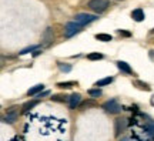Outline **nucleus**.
<instances>
[{
	"label": "nucleus",
	"instance_id": "f257e3e1",
	"mask_svg": "<svg viewBox=\"0 0 154 141\" xmlns=\"http://www.w3.org/2000/svg\"><path fill=\"white\" fill-rule=\"evenodd\" d=\"M110 0H90L87 3V7L94 13H103L110 7Z\"/></svg>",
	"mask_w": 154,
	"mask_h": 141
},
{
	"label": "nucleus",
	"instance_id": "f03ea898",
	"mask_svg": "<svg viewBox=\"0 0 154 141\" xmlns=\"http://www.w3.org/2000/svg\"><path fill=\"white\" fill-rule=\"evenodd\" d=\"M99 17L96 16V14H87V13H79L74 16V22L79 23L80 26H86L88 23H93L96 22Z\"/></svg>",
	"mask_w": 154,
	"mask_h": 141
},
{
	"label": "nucleus",
	"instance_id": "7ed1b4c3",
	"mask_svg": "<svg viewBox=\"0 0 154 141\" xmlns=\"http://www.w3.org/2000/svg\"><path fill=\"white\" fill-rule=\"evenodd\" d=\"M101 107H103L107 113H110V114H119L121 111V106H120V103H119L116 98H111V100H109V101H106Z\"/></svg>",
	"mask_w": 154,
	"mask_h": 141
},
{
	"label": "nucleus",
	"instance_id": "20e7f679",
	"mask_svg": "<svg viewBox=\"0 0 154 141\" xmlns=\"http://www.w3.org/2000/svg\"><path fill=\"white\" fill-rule=\"evenodd\" d=\"M17 117H19V106H11V107H9L7 111H6L5 123L13 124V123L17 120Z\"/></svg>",
	"mask_w": 154,
	"mask_h": 141
},
{
	"label": "nucleus",
	"instance_id": "39448f33",
	"mask_svg": "<svg viewBox=\"0 0 154 141\" xmlns=\"http://www.w3.org/2000/svg\"><path fill=\"white\" fill-rule=\"evenodd\" d=\"M82 27L83 26H80V24L76 22L66 23V26H64V36H66V37H73L76 33H79L82 30Z\"/></svg>",
	"mask_w": 154,
	"mask_h": 141
},
{
	"label": "nucleus",
	"instance_id": "423d86ee",
	"mask_svg": "<svg viewBox=\"0 0 154 141\" xmlns=\"http://www.w3.org/2000/svg\"><path fill=\"white\" fill-rule=\"evenodd\" d=\"M127 125H128L127 118H116V121H114V136L116 137L120 136L121 133L127 128Z\"/></svg>",
	"mask_w": 154,
	"mask_h": 141
},
{
	"label": "nucleus",
	"instance_id": "0eeeda50",
	"mask_svg": "<svg viewBox=\"0 0 154 141\" xmlns=\"http://www.w3.org/2000/svg\"><path fill=\"white\" fill-rule=\"evenodd\" d=\"M82 104V94H79V93H74L70 96L69 98V106H70V109L74 110V109H79V106Z\"/></svg>",
	"mask_w": 154,
	"mask_h": 141
},
{
	"label": "nucleus",
	"instance_id": "6e6552de",
	"mask_svg": "<svg viewBox=\"0 0 154 141\" xmlns=\"http://www.w3.org/2000/svg\"><path fill=\"white\" fill-rule=\"evenodd\" d=\"M43 41L46 46H49V44L53 41V29L51 27H47L46 32L43 33Z\"/></svg>",
	"mask_w": 154,
	"mask_h": 141
},
{
	"label": "nucleus",
	"instance_id": "1a4fd4ad",
	"mask_svg": "<svg viewBox=\"0 0 154 141\" xmlns=\"http://www.w3.org/2000/svg\"><path fill=\"white\" fill-rule=\"evenodd\" d=\"M116 64H117V67H119L123 73H126V74H133V69L128 66V63H126V61H121V60H120V61H117Z\"/></svg>",
	"mask_w": 154,
	"mask_h": 141
},
{
	"label": "nucleus",
	"instance_id": "9d476101",
	"mask_svg": "<svg viewBox=\"0 0 154 141\" xmlns=\"http://www.w3.org/2000/svg\"><path fill=\"white\" fill-rule=\"evenodd\" d=\"M133 86L136 87V88H138V90H143V91H150V90H151V87H150L147 83L141 81V80H134V81H133Z\"/></svg>",
	"mask_w": 154,
	"mask_h": 141
},
{
	"label": "nucleus",
	"instance_id": "9b49d317",
	"mask_svg": "<svg viewBox=\"0 0 154 141\" xmlns=\"http://www.w3.org/2000/svg\"><path fill=\"white\" fill-rule=\"evenodd\" d=\"M131 17L134 22H143L144 20V11L141 9H136L131 11Z\"/></svg>",
	"mask_w": 154,
	"mask_h": 141
},
{
	"label": "nucleus",
	"instance_id": "f8f14e48",
	"mask_svg": "<svg viewBox=\"0 0 154 141\" xmlns=\"http://www.w3.org/2000/svg\"><path fill=\"white\" fill-rule=\"evenodd\" d=\"M90 107H99V104L94 101V98L87 100V101H83V103L79 106V110H86V109H90Z\"/></svg>",
	"mask_w": 154,
	"mask_h": 141
},
{
	"label": "nucleus",
	"instance_id": "ddd939ff",
	"mask_svg": "<svg viewBox=\"0 0 154 141\" xmlns=\"http://www.w3.org/2000/svg\"><path fill=\"white\" fill-rule=\"evenodd\" d=\"M44 90V86L43 84H37V86L32 87L30 90L27 91V96H37V94H40V91H43Z\"/></svg>",
	"mask_w": 154,
	"mask_h": 141
},
{
	"label": "nucleus",
	"instance_id": "4468645a",
	"mask_svg": "<svg viewBox=\"0 0 154 141\" xmlns=\"http://www.w3.org/2000/svg\"><path fill=\"white\" fill-rule=\"evenodd\" d=\"M37 104H38V100H33V101H29V103H26V104H24V106L22 107V109H23V110H22V113H23V114L29 113V111L33 109V107H36Z\"/></svg>",
	"mask_w": 154,
	"mask_h": 141
},
{
	"label": "nucleus",
	"instance_id": "2eb2a0df",
	"mask_svg": "<svg viewBox=\"0 0 154 141\" xmlns=\"http://www.w3.org/2000/svg\"><path fill=\"white\" fill-rule=\"evenodd\" d=\"M70 96H66V94H56L51 97V101H57V103H64V101H69Z\"/></svg>",
	"mask_w": 154,
	"mask_h": 141
},
{
	"label": "nucleus",
	"instance_id": "dca6fc26",
	"mask_svg": "<svg viewBox=\"0 0 154 141\" xmlns=\"http://www.w3.org/2000/svg\"><path fill=\"white\" fill-rule=\"evenodd\" d=\"M56 86L59 87V88H72V87L77 86V83L76 81H61V83H57Z\"/></svg>",
	"mask_w": 154,
	"mask_h": 141
},
{
	"label": "nucleus",
	"instance_id": "f3484780",
	"mask_svg": "<svg viewBox=\"0 0 154 141\" xmlns=\"http://www.w3.org/2000/svg\"><path fill=\"white\" fill-rule=\"evenodd\" d=\"M110 83H113V77H106V78H101V80H99V81H96V84H94V86H97V87L109 86Z\"/></svg>",
	"mask_w": 154,
	"mask_h": 141
},
{
	"label": "nucleus",
	"instance_id": "a211bd4d",
	"mask_svg": "<svg viewBox=\"0 0 154 141\" xmlns=\"http://www.w3.org/2000/svg\"><path fill=\"white\" fill-rule=\"evenodd\" d=\"M96 38L97 40H100V41H111L113 40V37H111L110 34H106V33H100V34H96Z\"/></svg>",
	"mask_w": 154,
	"mask_h": 141
},
{
	"label": "nucleus",
	"instance_id": "6ab92c4d",
	"mask_svg": "<svg viewBox=\"0 0 154 141\" xmlns=\"http://www.w3.org/2000/svg\"><path fill=\"white\" fill-rule=\"evenodd\" d=\"M144 130L147 131L150 136H154V121H147L144 125Z\"/></svg>",
	"mask_w": 154,
	"mask_h": 141
},
{
	"label": "nucleus",
	"instance_id": "aec40b11",
	"mask_svg": "<svg viewBox=\"0 0 154 141\" xmlns=\"http://www.w3.org/2000/svg\"><path fill=\"white\" fill-rule=\"evenodd\" d=\"M57 66H59V69H60L63 73H70V71H72V66L70 64H64V63H61V61H57Z\"/></svg>",
	"mask_w": 154,
	"mask_h": 141
},
{
	"label": "nucleus",
	"instance_id": "412c9836",
	"mask_svg": "<svg viewBox=\"0 0 154 141\" xmlns=\"http://www.w3.org/2000/svg\"><path fill=\"white\" fill-rule=\"evenodd\" d=\"M88 96L91 98L100 97V96H101V90H100V88H90V90H88Z\"/></svg>",
	"mask_w": 154,
	"mask_h": 141
},
{
	"label": "nucleus",
	"instance_id": "4be33fe9",
	"mask_svg": "<svg viewBox=\"0 0 154 141\" xmlns=\"http://www.w3.org/2000/svg\"><path fill=\"white\" fill-rule=\"evenodd\" d=\"M88 60H101L103 59V54L101 53H90V54L87 56Z\"/></svg>",
	"mask_w": 154,
	"mask_h": 141
},
{
	"label": "nucleus",
	"instance_id": "5701e85b",
	"mask_svg": "<svg viewBox=\"0 0 154 141\" xmlns=\"http://www.w3.org/2000/svg\"><path fill=\"white\" fill-rule=\"evenodd\" d=\"M33 50H38V46H32V47H27V49H24L20 51V54H27L30 51H33Z\"/></svg>",
	"mask_w": 154,
	"mask_h": 141
},
{
	"label": "nucleus",
	"instance_id": "b1692460",
	"mask_svg": "<svg viewBox=\"0 0 154 141\" xmlns=\"http://www.w3.org/2000/svg\"><path fill=\"white\" fill-rule=\"evenodd\" d=\"M117 33H119L120 36H124V37H130V36H131V33L126 32V30H117Z\"/></svg>",
	"mask_w": 154,
	"mask_h": 141
},
{
	"label": "nucleus",
	"instance_id": "393cba45",
	"mask_svg": "<svg viewBox=\"0 0 154 141\" xmlns=\"http://www.w3.org/2000/svg\"><path fill=\"white\" fill-rule=\"evenodd\" d=\"M49 94H50V91H43V93H40V94H37V98H42L44 96H49Z\"/></svg>",
	"mask_w": 154,
	"mask_h": 141
},
{
	"label": "nucleus",
	"instance_id": "a878e982",
	"mask_svg": "<svg viewBox=\"0 0 154 141\" xmlns=\"http://www.w3.org/2000/svg\"><path fill=\"white\" fill-rule=\"evenodd\" d=\"M120 141H131V140H130V138H127V137H124V138H121Z\"/></svg>",
	"mask_w": 154,
	"mask_h": 141
},
{
	"label": "nucleus",
	"instance_id": "bb28decb",
	"mask_svg": "<svg viewBox=\"0 0 154 141\" xmlns=\"http://www.w3.org/2000/svg\"><path fill=\"white\" fill-rule=\"evenodd\" d=\"M150 34H154V29H153V30H151V32H150Z\"/></svg>",
	"mask_w": 154,
	"mask_h": 141
}]
</instances>
